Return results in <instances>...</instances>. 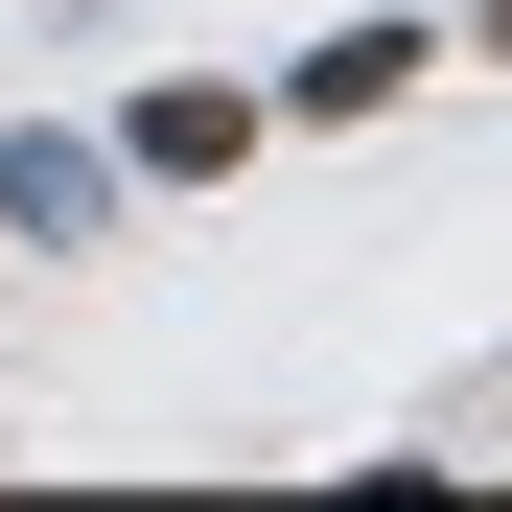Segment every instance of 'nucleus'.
Segmentation results:
<instances>
[{
	"label": "nucleus",
	"instance_id": "obj_1",
	"mask_svg": "<svg viewBox=\"0 0 512 512\" xmlns=\"http://www.w3.org/2000/svg\"><path fill=\"white\" fill-rule=\"evenodd\" d=\"M94 210H117V140H47V117L0 140V233H94Z\"/></svg>",
	"mask_w": 512,
	"mask_h": 512
},
{
	"label": "nucleus",
	"instance_id": "obj_2",
	"mask_svg": "<svg viewBox=\"0 0 512 512\" xmlns=\"http://www.w3.org/2000/svg\"><path fill=\"white\" fill-rule=\"evenodd\" d=\"M233 140H256V94H140V117H117L140 187H233Z\"/></svg>",
	"mask_w": 512,
	"mask_h": 512
},
{
	"label": "nucleus",
	"instance_id": "obj_3",
	"mask_svg": "<svg viewBox=\"0 0 512 512\" xmlns=\"http://www.w3.org/2000/svg\"><path fill=\"white\" fill-rule=\"evenodd\" d=\"M396 70H419V24H350V47H303V117H373Z\"/></svg>",
	"mask_w": 512,
	"mask_h": 512
}]
</instances>
